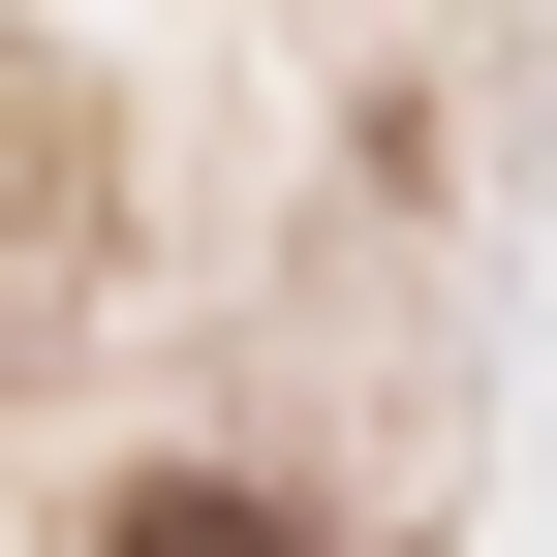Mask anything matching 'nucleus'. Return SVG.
I'll return each mask as SVG.
<instances>
[{
    "mask_svg": "<svg viewBox=\"0 0 557 557\" xmlns=\"http://www.w3.org/2000/svg\"><path fill=\"white\" fill-rule=\"evenodd\" d=\"M124 557H310L278 496H218V465H156V496H124Z\"/></svg>",
    "mask_w": 557,
    "mask_h": 557,
    "instance_id": "1",
    "label": "nucleus"
}]
</instances>
